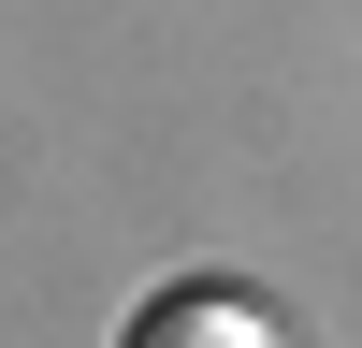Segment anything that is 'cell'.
Here are the masks:
<instances>
[{"label": "cell", "mask_w": 362, "mask_h": 348, "mask_svg": "<svg viewBox=\"0 0 362 348\" xmlns=\"http://www.w3.org/2000/svg\"><path fill=\"white\" fill-rule=\"evenodd\" d=\"M116 348H290V334L261 319V290L174 276V290H145V305H131V334H116Z\"/></svg>", "instance_id": "obj_1"}]
</instances>
